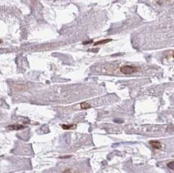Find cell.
Masks as SVG:
<instances>
[{
    "label": "cell",
    "mask_w": 174,
    "mask_h": 173,
    "mask_svg": "<svg viewBox=\"0 0 174 173\" xmlns=\"http://www.w3.org/2000/svg\"><path fill=\"white\" fill-rule=\"evenodd\" d=\"M112 39H105V40H100V41L96 42L94 44V46H96L97 45H100V44H106L109 42L110 41H111Z\"/></svg>",
    "instance_id": "cell-4"
},
{
    "label": "cell",
    "mask_w": 174,
    "mask_h": 173,
    "mask_svg": "<svg viewBox=\"0 0 174 173\" xmlns=\"http://www.w3.org/2000/svg\"><path fill=\"white\" fill-rule=\"evenodd\" d=\"M62 173H72V172H71V169H65V171H63Z\"/></svg>",
    "instance_id": "cell-9"
},
{
    "label": "cell",
    "mask_w": 174,
    "mask_h": 173,
    "mask_svg": "<svg viewBox=\"0 0 174 173\" xmlns=\"http://www.w3.org/2000/svg\"><path fill=\"white\" fill-rule=\"evenodd\" d=\"M120 71L124 74H131L138 71V68L136 66L130 65H124L120 68Z\"/></svg>",
    "instance_id": "cell-1"
},
{
    "label": "cell",
    "mask_w": 174,
    "mask_h": 173,
    "mask_svg": "<svg viewBox=\"0 0 174 173\" xmlns=\"http://www.w3.org/2000/svg\"><path fill=\"white\" fill-rule=\"evenodd\" d=\"M89 51H93V52H95V51H99V48L97 49H89Z\"/></svg>",
    "instance_id": "cell-11"
},
{
    "label": "cell",
    "mask_w": 174,
    "mask_h": 173,
    "mask_svg": "<svg viewBox=\"0 0 174 173\" xmlns=\"http://www.w3.org/2000/svg\"><path fill=\"white\" fill-rule=\"evenodd\" d=\"M69 157H71V156H64V157H61V158H68Z\"/></svg>",
    "instance_id": "cell-12"
},
{
    "label": "cell",
    "mask_w": 174,
    "mask_h": 173,
    "mask_svg": "<svg viewBox=\"0 0 174 173\" xmlns=\"http://www.w3.org/2000/svg\"><path fill=\"white\" fill-rule=\"evenodd\" d=\"M166 131L169 132H174V126H173V125L168 126V127H167V128H166Z\"/></svg>",
    "instance_id": "cell-8"
},
{
    "label": "cell",
    "mask_w": 174,
    "mask_h": 173,
    "mask_svg": "<svg viewBox=\"0 0 174 173\" xmlns=\"http://www.w3.org/2000/svg\"><path fill=\"white\" fill-rule=\"evenodd\" d=\"M149 144L155 149H159V148H161L162 146L161 143L158 141H151L149 142Z\"/></svg>",
    "instance_id": "cell-2"
},
{
    "label": "cell",
    "mask_w": 174,
    "mask_h": 173,
    "mask_svg": "<svg viewBox=\"0 0 174 173\" xmlns=\"http://www.w3.org/2000/svg\"><path fill=\"white\" fill-rule=\"evenodd\" d=\"M25 127L22 125H19V124H13V125H10L7 127L9 130H20L21 129H23Z\"/></svg>",
    "instance_id": "cell-3"
},
{
    "label": "cell",
    "mask_w": 174,
    "mask_h": 173,
    "mask_svg": "<svg viewBox=\"0 0 174 173\" xmlns=\"http://www.w3.org/2000/svg\"><path fill=\"white\" fill-rule=\"evenodd\" d=\"M172 56H173V57H174V53H173V55Z\"/></svg>",
    "instance_id": "cell-13"
},
{
    "label": "cell",
    "mask_w": 174,
    "mask_h": 173,
    "mask_svg": "<svg viewBox=\"0 0 174 173\" xmlns=\"http://www.w3.org/2000/svg\"><path fill=\"white\" fill-rule=\"evenodd\" d=\"M167 167H168L170 169L174 170V161L169 162V163L167 164Z\"/></svg>",
    "instance_id": "cell-7"
},
{
    "label": "cell",
    "mask_w": 174,
    "mask_h": 173,
    "mask_svg": "<svg viewBox=\"0 0 174 173\" xmlns=\"http://www.w3.org/2000/svg\"><path fill=\"white\" fill-rule=\"evenodd\" d=\"M91 42H93V40H87V42H83V44H90Z\"/></svg>",
    "instance_id": "cell-10"
},
{
    "label": "cell",
    "mask_w": 174,
    "mask_h": 173,
    "mask_svg": "<svg viewBox=\"0 0 174 173\" xmlns=\"http://www.w3.org/2000/svg\"><path fill=\"white\" fill-rule=\"evenodd\" d=\"M91 107V105L87 102H82L80 103V108L82 109H87Z\"/></svg>",
    "instance_id": "cell-5"
},
{
    "label": "cell",
    "mask_w": 174,
    "mask_h": 173,
    "mask_svg": "<svg viewBox=\"0 0 174 173\" xmlns=\"http://www.w3.org/2000/svg\"><path fill=\"white\" fill-rule=\"evenodd\" d=\"M76 124H71V125H66V124H63L62 125V128L63 130H70L71 128H73L74 127H76Z\"/></svg>",
    "instance_id": "cell-6"
}]
</instances>
